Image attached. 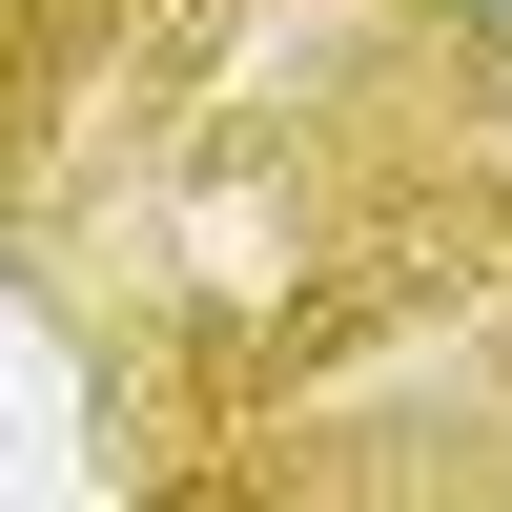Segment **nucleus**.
<instances>
[{
	"mask_svg": "<svg viewBox=\"0 0 512 512\" xmlns=\"http://www.w3.org/2000/svg\"><path fill=\"white\" fill-rule=\"evenodd\" d=\"M451 62H472V82H512V0H451Z\"/></svg>",
	"mask_w": 512,
	"mask_h": 512,
	"instance_id": "1",
	"label": "nucleus"
},
{
	"mask_svg": "<svg viewBox=\"0 0 512 512\" xmlns=\"http://www.w3.org/2000/svg\"><path fill=\"white\" fill-rule=\"evenodd\" d=\"M472 103H492V123H512V82H472Z\"/></svg>",
	"mask_w": 512,
	"mask_h": 512,
	"instance_id": "2",
	"label": "nucleus"
}]
</instances>
